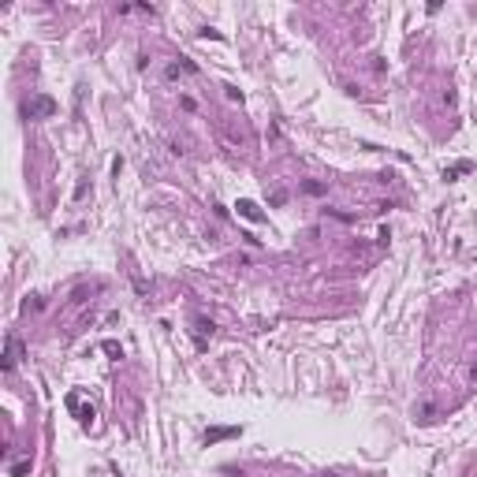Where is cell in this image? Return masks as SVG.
I'll return each mask as SVG.
<instances>
[{"instance_id": "cell-5", "label": "cell", "mask_w": 477, "mask_h": 477, "mask_svg": "<svg viewBox=\"0 0 477 477\" xmlns=\"http://www.w3.org/2000/svg\"><path fill=\"white\" fill-rule=\"evenodd\" d=\"M470 168H474V164H470V160H459V164H455V168H447L444 176H447V179H455V176H466Z\"/></svg>"}, {"instance_id": "cell-6", "label": "cell", "mask_w": 477, "mask_h": 477, "mask_svg": "<svg viewBox=\"0 0 477 477\" xmlns=\"http://www.w3.org/2000/svg\"><path fill=\"white\" fill-rule=\"evenodd\" d=\"M23 474H30V462H15L11 466V477H23Z\"/></svg>"}, {"instance_id": "cell-7", "label": "cell", "mask_w": 477, "mask_h": 477, "mask_svg": "<svg viewBox=\"0 0 477 477\" xmlns=\"http://www.w3.org/2000/svg\"><path fill=\"white\" fill-rule=\"evenodd\" d=\"M105 354H112V358H123V351H119V343H112V339L105 343Z\"/></svg>"}, {"instance_id": "cell-4", "label": "cell", "mask_w": 477, "mask_h": 477, "mask_svg": "<svg viewBox=\"0 0 477 477\" xmlns=\"http://www.w3.org/2000/svg\"><path fill=\"white\" fill-rule=\"evenodd\" d=\"M227 436H239V429H209V433H205V440H209V444H217V440H227Z\"/></svg>"}, {"instance_id": "cell-2", "label": "cell", "mask_w": 477, "mask_h": 477, "mask_svg": "<svg viewBox=\"0 0 477 477\" xmlns=\"http://www.w3.org/2000/svg\"><path fill=\"white\" fill-rule=\"evenodd\" d=\"M235 209H239V217H243V220H250V224H261V220H265V213L257 209V201H250V198H243Z\"/></svg>"}, {"instance_id": "cell-3", "label": "cell", "mask_w": 477, "mask_h": 477, "mask_svg": "<svg viewBox=\"0 0 477 477\" xmlns=\"http://www.w3.org/2000/svg\"><path fill=\"white\" fill-rule=\"evenodd\" d=\"M19 358H23V343H19L15 335H8V351H4V369L11 373V369L19 366Z\"/></svg>"}, {"instance_id": "cell-1", "label": "cell", "mask_w": 477, "mask_h": 477, "mask_svg": "<svg viewBox=\"0 0 477 477\" xmlns=\"http://www.w3.org/2000/svg\"><path fill=\"white\" fill-rule=\"evenodd\" d=\"M52 112H56V101H52V97H34V101L23 105V116L26 119H45V116H52Z\"/></svg>"}, {"instance_id": "cell-8", "label": "cell", "mask_w": 477, "mask_h": 477, "mask_svg": "<svg viewBox=\"0 0 477 477\" xmlns=\"http://www.w3.org/2000/svg\"><path fill=\"white\" fill-rule=\"evenodd\" d=\"M302 190H306V194H325V183H306Z\"/></svg>"}]
</instances>
